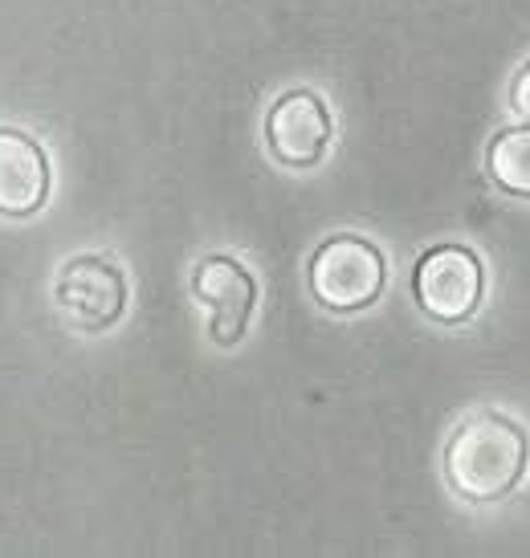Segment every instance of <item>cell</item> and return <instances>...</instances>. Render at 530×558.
<instances>
[{"instance_id":"obj_7","label":"cell","mask_w":530,"mask_h":558,"mask_svg":"<svg viewBox=\"0 0 530 558\" xmlns=\"http://www.w3.org/2000/svg\"><path fill=\"white\" fill-rule=\"evenodd\" d=\"M49 201L46 147L13 126H0V217L25 220Z\"/></svg>"},{"instance_id":"obj_6","label":"cell","mask_w":530,"mask_h":558,"mask_svg":"<svg viewBox=\"0 0 530 558\" xmlns=\"http://www.w3.org/2000/svg\"><path fill=\"white\" fill-rule=\"evenodd\" d=\"M192 294L208 311V335L217 347L241 342L257 306V281L237 257H204L192 274Z\"/></svg>"},{"instance_id":"obj_8","label":"cell","mask_w":530,"mask_h":558,"mask_svg":"<svg viewBox=\"0 0 530 558\" xmlns=\"http://www.w3.org/2000/svg\"><path fill=\"white\" fill-rule=\"evenodd\" d=\"M490 180L518 201H530V123L506 126L490 140Z\"/></svg>"},{"instance_id":"obj_5","label":"cell","mask_w":530,"mask_h":558,"mask_svg":"<svg viewBox=\"0 0 530 558\" xmlns=\"http://www.w3.org/2000/svg\"><path fill=\"white\" fill-rule=\"evenodd\" d=\"M330 110L314 90H290L265 114V147L281 168H314L330 147Z\"/></svg>"},{"instance_id":"obj_2","label":"cell","mask_w":530,"mask_h":558,"mask_svg":"<svg viewBox=\"0 0 530 558\" xmlns=\"http://www.w3.org/2000/svg\"><path fill=\"white\" fill-rule=\"evenodd\" d=\"M306 281H311V294L318 306H327L335 314H356L368 311L375 298L384 294L388 262H384L375 241L339 233L314 248Z\"/></svg>"},{"instance_id":"obj_3","label":"cell","mask_w":530,"mask_h":558,"mask_svg":"<svg viewBox=\"0 0 530 558\" xmlns=\"http://www.w3.org/2000/svg\"><path fill=\"white\" fill-rule=\"evenodd\" d=\"M412 294L429 318L445 326L469 323L485 294V269L469 245L429 248L412 269Z\"/></svg>"},{"instance_id":"obj_1","label":"cell","mask_w":530,"mask_h":558,"mask_svg":"<svg viewBox=\"0 0 530 558\" xmlns=\"http://www.w3.org/2000/svg\"><path fill=\"white\" fill-rule=\"evenodd\" d=\"M530 465V436L502 412L469 416L445 445V477L466 501H498Z\"/></svg>"},{"instance_id":"obj_4","label":"cell","mask_w":530,"mask_h":558,"mask_svg":"<svg viewBox=\"0 0 530 558\" xmlns=\"http://www.w3.org/2000/svg\"><path fill=\"white\" fill-rule=\"evenodd\" d=\"M53 298L79 330H110L127 311V278L107 257H74L62 265Z\"/></svg>"},{"instance_id":"obj_9","label":"cell","mask_w":530,"mask_h":558,"mask_svg":"<svg viewBox=\"0 0 530 558\" xmlns=\"http://www.w3.org/2000/svg\"><path fill=\"white\" fill-rule=\"evenodd\" d=\"M510 110L522 114V119L530 123V62L522 65V70L515 74V82H510Z\"/></svg>"}]
</instances>
